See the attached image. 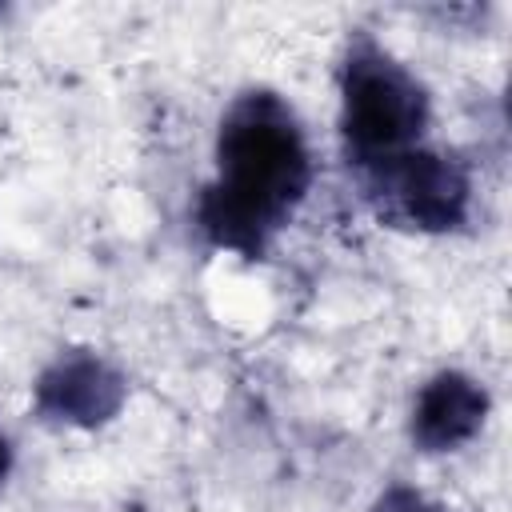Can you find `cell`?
Returning a JSON list of instances; mask_svg holds the SVG:
<instances>
[{
  "mask_svg": "<svg viewBox=\"0 0 512 512\" xmlns=\"http://www.w3.org/2000/svg\"><path fill=\"white\" fill-rule=\"evenodd\" d=\"M8 468H12V448H8V436L0 432V484H4V476H8Z\"/></svg>",
  "mask_w": 512,
  "mask_h": 512,
  "instance_id": "cell-7",
  "label": "cell"
},
{
  "mask_svg": "<svg viewBox=\"0 0 512 512\" xmlns=\"http://www.w3.org/2000/svg\"><path fill=\"white\" fill-rule=\"evenodd\" d=\"M124 400V376L100 356H60L36 384V408L68 424H104Z\"/></svg>",
  "mask_w": 512,
  "mask_h": 512,
  "instance_id": "cell-4",
  "label": "cell"
},
{
  "mask_svg": "<svg viewBox=\"0 0 512 512\" xmlns=\"http://www.w3.org/2000/svg\"><path fill=\"white\" fill-rule=\"evenodd\" d=\"M364 176H368V192L380 200V212L412 228L448 232L468 216V196H472L468 172L452 156L412 148Z\"/></svg>",
  "mask_w": 512,
  "mask_h": 512,
  "instance_id": "cell-3",
  "label": "cell"
},
{
  "mask_svg": "<svg viewBox=\"0 0 512 512\" xmlns=\"http://www.w3.org/2000/svg\"><path fill=\"white\" fill-rule=\"evenodd\" d=\"M312 184V152L296 112L276 92H244L216 132V176L196 204L212 244L248 260L288 224Z\"/></svg>",
  "mask_w": 512,
  "mask_h": 512,
  "instance_id": "cell-1",
  "label": "cell"
},
{
  "mask_svg": "<svg viewBox=\"0 0 512 512\" xmlns=\"http://www.w3.org/2000/svg\"><path fill=\"white\" fill-rule=\"evenodd\" d=\"M488 416V392L464 372L432 376L412 408V440L424 452H448L480 432Z\"/></svg>",
  "mask_w": 512,
  "mask_h": 512,
  "instance_id": "cell-5",
  "label": "cell"
},
{
  "mask_svg": "<svg viewBox=\"0 0 512 512\" xmlns=\"http://www.w3.org/2000/svg\"><path fill=\"white\" fill-rule=\"evenodd\" d=\"M428 124L424 84L376 40L356 36L340 72V132L364 172L420 148Z\"/></svg>",
  "mask_w": 512,
  "mask_h": 512,
  "instance_id": "cell-2",
  "label": "cell"
},
{
  "mask_svg": "<svg viewBox=\"0 0 512 512\" xmlns=\"http://www.w3.org/2000/svg\"><path fill=\"white\" fill-rule=\"evenodd\" d=\"M372 512H448V508H436V504H428L420 492L396 484V488H388V492L372 504Z\"/></svg>",
  "mask_w": 512,
  "mask_h": 512,
  "instance_id": "cell-6",
  "label": "cell"
}]
</instances>
